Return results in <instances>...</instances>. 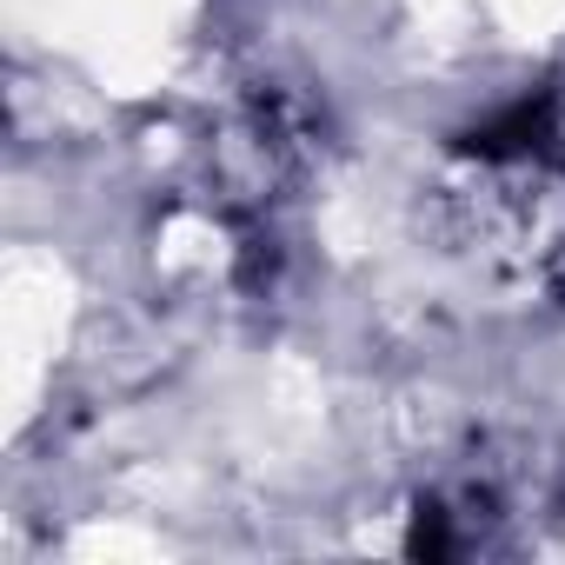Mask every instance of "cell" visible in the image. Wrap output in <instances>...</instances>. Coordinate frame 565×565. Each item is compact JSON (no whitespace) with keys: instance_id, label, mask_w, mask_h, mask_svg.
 <instances>
[{"instance_id":"obj_1","label":"cell","mask_w":565,"mask_h":565,"mask_svg":"<svg viewBox=\"0 0 565 565\" xmlns=\"http://www.w3.org/2000/svg\"><path fill=\"white\" fill-rule=\"evenodd\" d=\"M433 246L499 300L565 294V160L505 120H486L446 147L426 186Z\"/></svg>"},{"instance_id":"obj_2","label":"cell","mask_w":565,"mask_h":565,"mask_svg":"<svg viewBox=\"0 0 565 565\" xmlns=\"http://www.w3.org/2000/svg\"><path fill=\"white\" fill-rule=\"evenodd\" d=\"M558 499L552 459H539L532 439H479L433 492L413 505V552L426 558H466V552H512L525 545V512H545Z\"/></svg>"}]
</instances>
